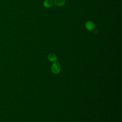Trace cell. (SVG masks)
<instances>
[{
	"mask_svg": "<svg viewBox=\"0 0 122 122\" xmlns=\"http://www.w3.org/2000/svg\"><path fill=\"white\" fill-rule=\"evenodd\" d=\"M48 59L50 61L54 62L57 60V57L54 53H51L48 54Z\"/></svg>",
	"mask_w": 122,
	"mask_h": 122,
	"instance_id": "3",
	"label": "cell"
},
{
	"mask_svg": "<svg viewBox=\"0 0 122 122\" xmlns=\"http://www.w3.org/2000/svg\"><path fill=\"white\" fill-rule=\"evenodd\" d=\"M95 25L91 21H89L86 22L85 27L88 30H92L94 28Z\"/></svg>",
	"mask_w": 122,
	"mask_h": 122,
	"instance_id": "2",
	"label": "cell"
},
{
	"mask_svg": "<svg viewBox=\"0 0 122 122\" xmlns=\"http://www.w3.org/2000/svg\"><path fill=\"white\" fill-rule=\"evenodd\" d=\"M51 71L54 74H57L61 71V66L58 62H54L51 66Z\"/></svg>",
	"mask_w": 122,
	"mask_h": 122,
	"instance_id": "1",
	"label": "cell"
},
{
	"mask_svg": "<svg viewBox=\"0 0 122 122\" xmlns=\"http://www.w3.org/2000/svg\"><path fill=\"white\" fill-rule=\"evenodd\" d=\"M53 4L52 0H45L43 2L44 6L46 8H50L51 7Z\"/></svg>",
	"mask_w": 122,
	"mask_h": 122,
	"instance_id": "4",
	"label": "cell"
},
{
	"mask_svg": "<svg viewBox=\"0 0 122 122\" xmlns=\"http://www.w3.org/2000/svg\"><path fill=\"white\" fill-rule=\"evenodd\" d=\"M54 3L58 6L63 5L65 3V0H53Z\"/></svg>",
	"mask_w": 122,
	"mask_h": 122,
	"instance_id": "5",
	"label": "cell"
}]
</instances>
